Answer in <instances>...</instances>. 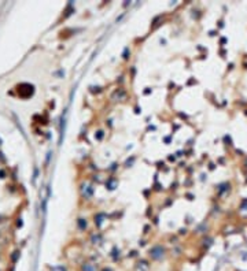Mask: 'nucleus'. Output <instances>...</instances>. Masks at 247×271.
Instances as JSON below:
<instances>
[{
	"instance_id": "20e7f679",
	"label": "nucleus",
	"mask_w": 247,
	"mask_h": 271,
	"mask_svg": "<svg viewBox=\"0 0 247 271\" xmlns=\"http://www.w3.org/2000/svg\"><path fill=\"white\" fill-rule=\"evenodd\" d=\"M52 271H66V270H65L63 267H61V266H59V267H55V268H54Z\"/></svg>"
},
{
	"instance_id": "7ed1b4c3",
	"label": "nucleus",
	"mask_w": 247,
	"mask_h": 271,
	"mask_svg": "<svg viewBox=\"0 0 247 271\" xmlns=\"http://www.w3.org/2000/svg\"><path fill=\"white\" fill-rule=\"evenodd\" d=\"M115 188V179H110L109 181V189H114Z\"/></svg>"
},
{
	"instance_id": "f03ea898",
	"label": "nucleus",
	"mask_w": 247,
	"mask_h": 271,
	"mask_svg": "<svg viewBox=\"0 0 247 271\" xmlns=\"http://www.w3.org/2000/svg\"><path fill=\"white\" fill-rule=\"evenodd\" d=\"M148 263L146 260H140L137 263V271H148Z\"/></svg>"
},
{
	"instance_id": "f257e3e1",
	"label": "nucleus",
	"mask_w": 247,
	"mask_h": 271,
	"mask_svg": "<svg viewBox=\"0 0 247 271\" xmlns=\"http://www.w3.org/2000/svg\"><path fill=\"white\" fill-rule=\"evenodd\" d=\"M163 248L162 246H154L151 251H150V256L153 259H155V260H159V259H162L163 256Z\"/></svg>"
}]
</instances>
